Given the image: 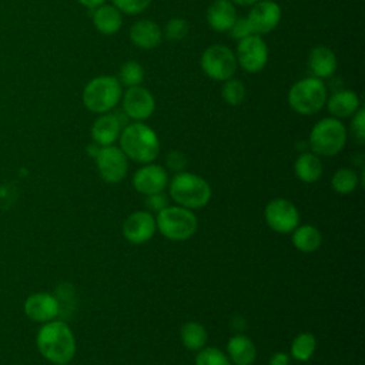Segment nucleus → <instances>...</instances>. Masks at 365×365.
<instances>
[{"mask_svg": "<svg viewBox=\"0 0 365 365\" xmlns=\"http://www.w3.org/2000/svg\"><path fill=\"white\" fill-rule=\"evenodd\" d=\"M338 67L335 53L327 46H315L308 54V68L312 77L327 78L331 77Z\"/></svg>", "mask_w": 365, "mask_h": 365, "instance_id": "obj_20", "label": "nucleus"}, {"mask_svg": "<svg viewBox=\"0 0 365 365\" xmlns=\"http://www.w3.org/2000/svg\"><path fill=\"white\" fill-rule=\"evenodd\" d=\"M168 185V173L158 164H144L133 175V187L144 194L151 195L163 192Z\"/></svg>", "mask_w": 365, "mask_h": 365, "instance_id": "obj_14", "label": "nucleus"}, {"mask_svg": "<svg viewBox=\"0 0 365 365\" xmlns=\"http://www.w3.org/2000/svg\"><path fill=\"white\" fill-rule=\"evenodd\" d=\"M328 111L335 118H346L351 117L359 107L361 101L355 91L342 88L331 94V97L325 101Z\"/></svg>", "mask_w": 365, "mask_h": 365, "instance_id": "obj_21", "label": "nucleus"}, {"mask_svg": "<svg viewBox=\"0 0 365 365\" xmlns=\"http://www.w3.org/2000/svg\"><path fill=\"white\" fill-rule=\"evenodd\" d=\"M235 4L231 0H214L205 13L208 26L214 31H228L230 27L237 20Z\"/></svg>", "mask_w": 365, "mask_h": 365, "instance_id": "obj_19", "label": "nucleus"}, {"mask_svg": "<svg viewBox=\"0 0 365 365\" xmlns=\"http://www.w3.org/2000/svg\"><path fill=\"white\" fill-rule=\"evenodd\" d=\"M167 163H168V165H170V167H173V168H180V167H184L185 160H184V155H182L181 153H178V151H173V153H170V154H168V157H167Z\"/></svg>", "mask_w": 365, "mask_h": 365, "instance_id": "obj_37", "label": "nucleus"}, {"mask_svg": "<svg viewBox=\"0 0 365 365\" xmlns=\"http://www.w3.org/2000/svg\"><path fill=\"white\" fill-rule=\"evenodd\" d=\"M36 345L38 352L56 365L68 364L76 355L74 334L63 321L44 322L37 332Z\"/></svg>", "mask_w": 365, "mask_h": 365, "instance_id": "obj_1", "label": "nucleus"}, {"mask_svg": "<svg viewBox=\"0 0 365 365\" xmlns=\"http://www.w3.org/2000/svg\"><path fill=\"white\" fill-rule=\"evenodd\" d=\"M113 6L117 7L123 14L135 16L143 13L151 4V0H111Z\"/></svg>", "mask_w": 365, "mask_h": 365, "instance_id": "obj_33", "label": "nucleus"}, {"mask_svg": "<svg viewBox=\"0 0 365 365\" xmlns=\"http://www.w3.org/2000/svg\"><path fill=\"white\" fill-rule=\"evenodd\" d=\"M168 192L171 200L184 208H202L211 200V187L200 175L188 171L177 173L168 181Z\"/></svg>", "mask_w": 365, "mask_h": 365, "instance_id": "obj_3", "label": "nucleus"}, {"mask_svg": "<svg viewBox=\"0 0 365 365\" xmlns=\"http://www.w3.org/2000/svg\"><path fill=\"white\" fill-rule=\"evenodd\" d=\"M123 86L117 77L98 76L91 78L81 94L84 107L96 114L111 111L121 100Z\"/></svg>", "mask_w": 365, "mask_h": 365, "instance_id": "obj_4", "label": "nucleus"}, {"mask_svg": "<svg viewBox=\"0 0 365 365\" xmlns=\"http://www.w3.org/2000/svg\"><path fill=\"white\" fill-rule=\"evenodd\" d=\"M121 133V121L118 115L104 113L97 117L91 125V138L98 147L113 145Z\"/></svg>", "mask_w": 365, "mask_h": 365, "instance_id": "obj_18", "label": "nucleus"}, {"mask_svg": "<svg viewBox=\"0 0 365 365\" xmlns=\"http://www.w3.org/2000/svg\"><path fill=\"white\" fill-rule=\"evenodd\" d=\"M182 345L190 351H200L205 346L207 342V331L197 321H188L181 327L180 331Z\"/></svg>", "mask_w": 365, "mask_h": 365, "instance_id": "obj_26", "label": "nucleus"}, {"mask_svg": "<svg viewBox=\"0 0 365 365\" xmlns=\"http://www.w3.org/2000/svg\"><path fill=\"white\" fill-rule=\"evenodd\" d=\"M317 348V338L311 332L298 334L291 344V355L299 362H307L311 359Z\"/></svg>", "mask_w": 365, "mask_h": 365, "instance_id": "obj_27", "label": "nucleus"}, {"mask_svg": "<svg viewBox=\"0 0 365 365\" xmlns=\"http://www.w3.org/2000/svg\"><path fill=\"white\" fill-rule=\"evenodd\" d=\"M359 184V175L352 168H339L331 178V187L338 194H351Z\"/></svg>", "mask_w": 365, "mask_h": 365, "instance_id": "obj_28", "label": "nucleus"}, {"mask_svg": "<svg viewBox=\"0 0 365 365\" xmlns=\"http://www.w3.org/2000/svg\"><path fill=\"white\" fill-rule=\"evenodd\" d=\"M167 205H168V198H167V195L164 192H157V194L147 195L145 207L148 208V211L158 212V211L164 210Z\"/></svg>", "mask_w": 365, "mask_h": 365, "instance_id": "obj_36", "label": "nucleus"}, {"mask_svg": "<svg viewBox=\"0 0 365 365\" xmlns=\"http://www.w3.org/2000/svg\"><path fill=\"white\" fill-rule=\"evenodd\" d=\"M131 43L143 50L155 48L163 40V30L160 26L148 19H141L133 23L128 31Z\"/></svg>", "mask_w": 365, "mask_h": 365, "instance_id": "obj_17", "label": "nucleus"}, {"mask_svg": "<svg viewBox=\"0 0 365 365\" xmlns=\"http://www.w3.org/2000/svg\"><path fill=\"white\" fill-rule=\"evenodd\" d=\"M118 140L125 157L140 164L153 163L160 153V141L155 131L143 121H134L121 128Z\"/></svg>", "mask_w": 365, "mask_h": 365, "instance_id": "obj_2", "label": "nucleus"}, {"mask_svg": "<svg viewBox=\"0 0 365 365\" xmlns=\"http://www.w3.org/2000/svg\"><path fill=\"white\" fill-rule=\"evenodd\" d=\"M58 365H67V364H58Z\"/></svg>", "mask_w": 365, "mask_h": 365, "instance_id": "obj_41", "label": "nucleus"}, {"mask_svg": "<svg viewBox=\"0 0 365 365\" xmlns=\"http://www.w3.org/2000/svg\"><path fill=\"white\" fill-rule=\"evenodd\" d=\"M264 217L268 227L279 234H289L299 224L298 208L285 198L271 200L265 207Z\"/></svg>", "mask_w": 365, "mask_h": 365, "instance_id": "obj_10", "label": "nucleus"}, {"mask_svg": "<svg viewBox=\"0 0 365 365\" xmlns=\"http://www.w3.org/2000/svg\"><path fill=\"white\" fill-rule=\"evenodd\" d=\"M128 158L120 147L106 145L100 147L96 154V165L100 177L111 184L120 182L128 170Z\"/></svg>", "mask_w": 365, "mask_h": 365, "instance_id": "obj_11", "label": "nucleus"}, {"mask_svg": "<svg viewBox=\"0 0 365 365\" xmlns=\"http://www.w3.org/2000/svg\"><path fill=\"white\" fill-rule=\"evenodd\" d=\"M228 359L235 365H251L257 358V348L254 342L245 335H234L227 342Z\"/></svg>", "mask_w": 365, "mask_h": 365, "instance_id": "obj_23", "label": "nucleus"}, {"mask_svg": "<svg viewBox=\"0 0 365 365\" xmlns=\"http://www.w3.org/2000/svg\"><path fill=\"white\" fill-rule=\"evenodd\" d=\"M346 143V128L339 118L325 117L317 121L309 133V147L314 154L336 155Z\"/></svg>", "mask_w": 365, "mask_h": 365, "instance_id": "obj_7", "label": "nucleus"}, {"mask_svg": "<svg viewBox=\"0 0 365 365\" xmlns=\"http://www.w3.org/2000/svg\"><path fill=\"white\" fill-rule=\"evenodd\" d=\"M281 7L274 0H258L251 6L247 20L252 34L264 36L271 33L281 21Z\"/></svg>", "mask_w": 365, "mask_h": 365, "instance_id": "obj_13", "label": "nucleus"}, {"mask_svg": "<svg viewBox=\"0 0 365 365\" xmlns=\"http://www.w3.org/2000/svg\"><path fill=\"white\" fill-rule=\"evenodd\" d=\"M93 24L104 36L115 34L123 26V13L113 4H101L93 10Z\"/></svg>", "mask_w": 365, "mask_h": 365, "instance_id": "obj_22", "label": "nucleus"}, {"mask_svg": "<svg viewBox=\"0 0 365 365\" xmlns=\"http://www.w3.org/2000/svg\"><path fill=\"white\" fill-rule=\"evenodd\" d=\"M155 225L163 237L171 241H185L195 234L198 220L192 210L181 205H167L157 212Z\"/></svg>", "mask_w": 365, "mask_h": 365, "instance_id": "obj_6", "label": "nucleus"}, {"mask_svg": "<svg viewBox=\"0 0 365 365\" xmlns=\"http://www.w3.org/2000/svg\"><path fill=\"white\" fill-rule=\"evenodd\" d=\"M234 4H238V6H242V7H247V6H252L254 3H257L258 0H231Z\"/></svg>", "mask_w": 365, "mask_h": 365, "instance_id": "obj_40", "label": "nucleus"}, {"mask_svg": "<svg viewBox=\"0 0 365 365\" xmlns=\"http://www.w3.org/2000/svg\"><path fill=\"white\" fill-rule=\"evenodd\" d=\"M81 6H84V7H87V9H91V10H94L96 7H98V6H101V4H104L106 3V0H77Z\"/></svg>", "mask_w": 365, "mask_h": 365, "instance_id": "obj_39", "label": "nucleus"}, {"mask_svg": "<svg viewBox=\"0 0 365 365\" xmlns=\"http://www.w3.org/2000/svg\"><path fill=\"white\" fill-rule=\"evenodd\" d=\"M328 98L327 86L321 78L305 77L294 83L288 91L291 108L301 115L317 114Z\"/></svg>", "mask_w": 365, "mask_h": 365, "instance_id": "obj_5", "label": "nucleus"}, {"mask_svg": "<svg viewBox=\"0 0 365 365\" xmlns=\"http://www.w3.org/2000/svg\"><path fill=\"white\" fill-rule=\"evenodd\" d=\"M200 64L204 74L215 81H225L234 77L238 67L234 51L220 43L211 44L202 51Z\"/></svg>", "mask_w": 365, "mask_h": 365, "instance_id": "obj_8", "label": "nucleus"}, {"mask_svg": "<svg viewBox=\"0 0 365 365\" xmlns=\"http://www.w3.org/2000/svg\"><path fill=\"white\" fill-rule=\"evenodd\" d=\"M120 101L124 114L134 121H144L150 118L155 110V100L153 94L141 86L128 87L123 93Z\"/></svg>", "mask_w": 365, "mask_h": 365, "instance_id": "obj_12", "label": "nucleus"}, {"mask_svg": "<svg viewBox=\"0 0 365 365\" xmlns=\"http://www.w3.org/2000/svg\"><path fill=\"white\" fill-rule=\"evenodd\" d=\"M157 231L155 218L150 211H135L123 222V235L133 244H143L153 238Z\"/></svg>", "mask_w": 365, "mask_h": 365, "instance_id": "obj_15", "label": "nucleus"}, {"mask_svg": "<svg viewBox=\"0 0 365 365\" xmlns=\"http://www.w3.org/2000/svg\"><path fill=\"white\" fill-rule=\"evenodd\" d=\"M231 33V37L235 40H242L248 36L252 34V30L250 27V23L247 20V17H237V20L234 21V24L230 27L228 30Z\"/></svg>", "mask_w": 365, "mask_h": 365, "instance_id": "obj_35", "label": "nucleus"}, {"mask_svg": "<svg viewBox=\"0 0 365 365\" xmlns=\"http://www.w3.org/2000/svg\"><path fill=\"white\" fill-rule=\"evenodd\" d=\"M352 121H351V131L355 140L359 144H364L365 141V110L359 107L354 114H352Z\"/></svg>", "mask_w": 365, "mask_h": 365, "instance_id": "obj_34", "label": "nucleus"}, {"mask_svg": "<svg viewBox=\"0 0 365 365\" xmlns=\"http://www.w3.org/2000/svg\"><path fill=\"white\" fill-rule=\"evenodd\" d=\"M188 23L181 17H173L165 23L164 34L168 40H182L188 34Z\"/></svg>", "mask_w": 365, "mask_h": 365, "instance_id": "obj_32", "label": "nucleus"}, {"mask_svg": "<svg viewBox=\"0 0 365 365\" xmlns=\"http://www.w3.org/2000/svg\"><path fill=\"white\" fill-rule=\"evenodd\" d=\"M118 81L121 86L128 87H134V86H141L143 80H144V68L140 63L130 60L125 61L124 64H121L120 71H118Z\"/></svg>", "mask_w": 365, "mask_h": 365, "instance_id": "obj_29", "label": "nucleus"}, {"mask_svg": "<svg viewBox=\"0 0 365 365\" xmlns=\"http://www.w3.org/2000/svg\"><path fill=\"white\" fill-rule=\"evenodd\" d=\"M222 88H221V96L222 100L228 104V106H240L247 94L245 86L242 81H240L238 78H228L225 81H222Z\"/></svg>", "mask_w": 365, "mask_h": 365, "instance_id": "obj_30", "label": "nucleus"}, {"mask_svg": "<svg viewBox=\"0 0 365 365\" xmlns=\"http://www.w3.org/2000/svg\"><path fill=\"white\" fill-rule=\"evenodd\" d=\"M195 365H231L228 356L218 348H201L195 356Z\"/></svg>", "mask_w": 365, "mask_h": 365, "instance_id": "obj_31", "label": "nucleus"}, {"mask_svg": "<svg viewBox=\"0 0 365 365\" xmlns=\"http://www.w3.org/2000/svg\"><path fill=\"white\" fill-rule=\"evenodd\" d=\"M291 234L294 247L302 252H314L321 247L322 235L319 230L314 225H298Z\"/></svg>", "mask_w": 365, "mask_h": 365, "instance_id": "obj_25", "label": "nucleus"}, {"mask_svg": "<svg viewBox=\"0 0 365 365\" xmlns=\"http://www.w3.org/2000/svg\"><path fill=\"white\" fill-rule=\"evenodd\" d=\"M237 64L247 73H259L268 61V47L261 36L251 34L238 41L235 48Z\"/></svg>", "mask_w": 365, "mask_h": 365, "instance_id": "obj_9", "label": "nucleus"}, {"mask_svg": "<svg viewBox=\"0 0 365 365\" xmlns=\"http://www.w3.org/2000/svg\"><path fill=\"white\" fill-rule=\"evenodd\" d=\"M268 365H289V356L285 352H275L271 355Z\"/></svg>", "mask_w": 365, "mask_h": 365, "instance_id": "obj_38", "label": "nucleus"}, {"mask_svg": "<svg viewBox=\"0 0 365 365\" xmlns=\"http://www.w3.org/2000/svg\"><path fill=\"white\" fill-rule=\"evenodd\" d=\"M322 161L314 153H302L294 163V171L298 180L304 182H315L322 175Z\"/></svg>", "mask_w": 365, "mask_h": 365, "instance_id": "obj_24", "label": "nucleus"}, {"mask_svg": "<svg viewBox=\"0 0 365 365\" xmlns=\"http://www.w3.org/2000/svg\"><path fill=\"white\" fill-rule=\"evenodd\" d=\"M58 312L60 302L48 292H34L24 301V314L34 322L53 321Z\"/></svg>", "mask_w": 365, "mask_h": 365, "instance_id": "obj_16", "label": "nucleus"}]
</instances>
